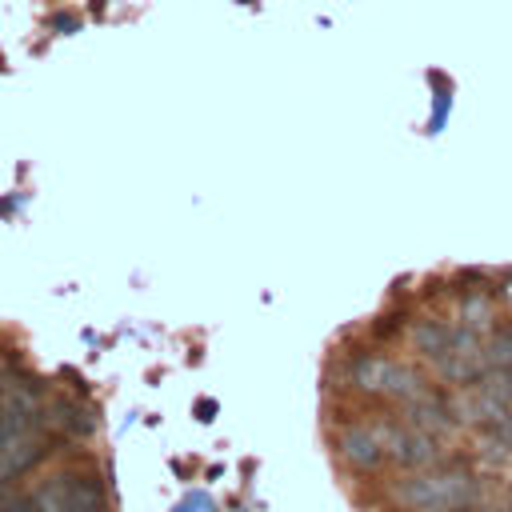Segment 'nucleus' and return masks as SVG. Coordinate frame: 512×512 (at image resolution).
I'll return each mask as SVG.
<instances>
[{"label":"nucleus","instance_id":"4","mask_svg":"<svg viewBox=\"0 0 512 512\" xmlns=\"http://www.w3.org/2000/svg\"><path fill=\"white\" fill-rule=\"evenodd\" d=\"M452 324H444V320H416L412 324V344L428 356V360H440L444 352H448V344H452Z\"/></svg>","mask_w":512,"mask_h":512},{"label":"nucleus","instance_id":"5","mask_svg":"<svg viewBox=\"0 0 512 512\" xmlns=\"http://www.w3.org/2000/svg\"><path fill=\"white\" fill-rule=\"evenodd\" d=\"M484 360H488L492 372H508V368H512V328H500V332L488 336Z\"/></svg>","mask_w":512,"mask_h":512},{"label":"nucleus","instance_id":"2","mask_svg":"<svg viewBox=\"0 0 512 512\" xmlns=\"http://www.w3.org/2000/svg\"><path fill=\"white\" fill-rule=\"evenodd\" d=\"M352 384L364 388V392H376V396H392V400H416L420 392H428V384L400 360H388V356H360L352 364Z\"/></svg>","mask_w":512,"mask_h":512},{"label":"nucleus","instance_id":"3","mask_svg":"<svg viewBox=\"0 0 512 512\" xmlns=\"http://www.w3.org/2000/svg\"><path fill=\"white\" fill-rule=\"evenodd\" d=\"M340 452H344V460H348L352 468H360V472L380 468V464L388 460L376 420H372V424H356V428H348V432L340 436Z\"/></svg>","mask_w":512,"mask_h":512},{"label":"nucleus","instance_id":"1","mask_svg":"<svg viewBox=\"0 0 512 512\" xmlns=\"http://www.w3.org/2000/svg\"><path fill=\"white\" fill-rule=\"evenodd\" d=\"M392 500L404 512H464L476 500V480L464 468H432L420 476H408L392 488Z\"/></svg>","mask_w":512,"mask_h":512}]
</instances>
